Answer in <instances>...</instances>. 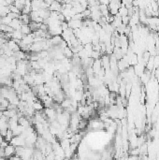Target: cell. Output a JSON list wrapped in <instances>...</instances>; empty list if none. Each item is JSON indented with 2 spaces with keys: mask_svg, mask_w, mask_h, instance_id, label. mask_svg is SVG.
<instances>
[{
  "mask_svg": "<svg viewBox=\"0 0 159 160\" xmlns=\"http://www.w3.org/2000/svg\"><path fill=\"white\" fill-rule=\"evenodd\" d=\"M9 143L16 146H25V138H23L22 135L18 136H13L11 141H9Z\"/></svg>",
  "mask_w": 159,
  "mask_h": 160,
  "instance_id": "1",
  "label": "cell"
},
{
  "mask_svg": "<svg viewBox=\"0 0 159 160\" xmlns=\"http://www.w3.org/2000/svg\"><path fill=\"white\" fill-rule=\"evenodd\" d=\"M44 113H45L46 117L48 118V120L50 122L56 119V114L57 113H56V110L55 108H53V107L46 108L45 110H44Z\"/></svg>",
  "mask_w": 159,
  "mask_h": 160,
  "instance_id": "2",
  "label": "cell"
},
{
  "mask_svg": "<svg viewBox=\"0 0 159 160\" xmlns=\"http://www.w3.org/2000/svg\"><path fill=\"white\" fill-rule=\"evenodd\" d=\"M15 153H16V147L11 143L4 148V156L6 158H11L13 155H15Z\"/></svg>",
  "mask_w": 159,
  "mask_h": 160,
  "instance_id": "3",
  "label": "cell"
},
{
  "mask_svg": "<svg viewBox=\"0 0 159 160\" xmlns=\"http://www.w3.org/2000/svg\"><path fill=\"white\" fill-rule=\"evenodd\" d=\"M67 23H69V26L72 29H78V28L80 29L83 26L82 20H73V19H71Z\"/></svg>",
  "mask_w": 159,
  "mask_h": 160,
  "instance_id": "4",
  "label": "cell"
},
{
  "mask_svg": "<svg viewBox=\"0 0 159 160\" xmlns=\"http://www.w3.org/2000/svg\"><path fill=\"white\" fill-rule=\"evenodd\" d=\"M49 11L61 12V11H62V3L56 1V0H53V2L49 7Z\"/></svg>",
  "mask_w": 159,
  "mask_h": 160,
  "instance_id": "5",
  "label": "cell"
},
{
  "mask_svg": "<svg viewBox=\"0 0 159 160\" xmlns=\"http://www.w3.org/2000/svg\"><path fill=\"white\" fill-rule=\"evenodd\" d=\"M92 69H93V71H94V74L96 75L97 73L99 72V70L102 69V64H101V60L100 58L98 59H96L94 61L93 63V66H92Z\"/></svg>",
  "mask_w": 159,
  "mask_h": 160,
  "instance_id": "6",
  "label": "cell"
},
{
  "mask_svg": "<svg viewBox=\"0 0 159 160\" xmlns=\"http://www.w3.org/2000/svg\"><path fill=\"white\" fill-rule=\"evenodd\" d=\"M8 46H9V48L11 49V50H12L13 52H18V51H20L21 50V48H20V45L18 43H17L14 39H9V40H8Z\"/></svg>",
  "mask_w": 159,
  "mask_h": 160,
  "instance_id": "7",
  "label": "cell"
},
{
  "mask_svg": "<svg viewBox=\"0 0 159 160\" xmlns=\"http://www.w3.org/2000/svg\"><path fill=\"white\" fill-rule=\"evenodd\" d=\"M22 22L21 20H20L19 18H16V19H12L11 23H9V26H11L13 30H20L22 27Z\"/></svg>",
  "mask_w": 159,
  "mask_h": 160,
  "instance_id": "8",
  "label": "cell"
},
{
  "mask_svg": "<svg viewBox=\"0 0 159 160\" xmlns=\"http://www.w3.org/2000/svg\"><path fill=\"white\" fill-rule=\"evenodd\" d=\"M63 37L61 35H56V36H53L51 37V41H52L53 46H57L62 42Z\"/></svg>",
  "mask_w": 159,
  "mask_h": 160,
  "instance_id": "9",
  "label": "cell"
},
{
  "mask_svg": "<svg viewBox=\"0 0 159 160\" xmlns=\"http://www.w3.org/2000/svg\"><path fill=\"white\" fill-rule=\"evenodd\" d=\"M99 11L101 12V14H102V16L107 17L108 15H110V11H109V7H108V5L99 4Z\"/></svg>",
  "mask_w": 159,
  "mask_h": 160,
  "instance_id": "10",
  "label": "cell"
},
{
  "mask_svg": "<svg viewBox=\"0 0 159 160\" xmlns=\"http://www.w3.org/2000/svg\"><path fill=\"white\" fill-rule=\"evenodd\" d=\"M11 34H12V39H20V40H22L23 36H25L22 33L21 29H20V30H13V31L11 32Z\"/></svg>",
  "mask_w": 159,
  "mask_h": 160,
  "instance_id": "11",
  "label": "cell"
},
{
  "mask_svg": "<svg viewBox=\"0 0 159 160\" xmlns=\"http://www.w3.org/2000/svg\"><path fill=\"white\" fill-rule=\"evenodd\" d=\"M25 127H23L22 125H17V127L14 128V129H12V133H13V136H18V135H21L23 132V130H25Z\"/></svg>",
  "mask_w": 159,
  "mask_h": 160,
  "instance_id": "12",
  "label": "cell"
},
{
  "mask_svg": "<svg viewBox=\"0 0 159 160\" xmlns=\"http://www.w3.org/2000/svg\"><path fill=\"white\" fill-rule=\"evenodd\" d=\"M19 19L21 20L23 25H29V23L31 22V20H30V17H29L28 14H23V13H21L19 16Z\"/></svg>",
  "mask_w": 159,
  "mask_h": 160,
  "instance_id": "13",
  "label": "cell"
},
{
  "mask_svg": "<svg viewBox=\"0 0 159 160\" xmlns=\"http://www.w3.org/2000/svg\"><path fill=\"white\" fill-rule=\"evenodd\" d=\"M32 107L34 108V110H35V111H43V109H44V105H43L42 102H40V101L38 99L37 101L34 102L33 105H32Z\"/></svg>",
  "mask_w": 159,
  "mask_h": 160,
  "instance_id": "14",
  "label": "cell"
},
{
  "mask_svg": "<svg viewBox=\"0 0 159 160\" xmlns=\"http://www.w3.org/2000/svg\"><path fill=\"white\" fill-rule=\"evenodd\" d=\"M63 53H64V55H65L66 57H67V58H71V57H73V54H74L71 48H69V46H67L64 48Z\"/></svg>",
  "mask_w": 159,
  "mask_h": 160,
  "instance_id": "15",
  "label": "cell"
},
{
  "mask_svg": "<svg viewBox=\"0 0 159 160\" xmlns=\"http://www.w3.org/2000/svg\"><path fill=\"white\" fill-rule=\"evenodd\" d=\"M9 11H9V6H1V7H0V17L7 16Z\"/></svg>",
  "mask_w": 159,
  "mask_h": 160,
  "instance_id": "16",
  "label": "cell"
},
{
  "mask_svg": "<svg viewBox=\"0 0 159 160\" xmlns=\"http://www.w3.org/2000/svg\"><path fill=\"white\" fill-rule=\"evenodd\" d=\"M0 30H1L3 33H8V32H12L13 28L11 26H9V25H4V23H2V25H0Z\"/></svg>",
  "mask_w": 159,
  "mask_h": 160,
  "instance_id": "17",
  "label": "cell"
},
{
  "mask_svg": "<svg viewBox=\"0 0 159 160\" xmlns=\"http://www.w3.org/2000/svg\"><path fill=\"white\" fill-rule=\"evenodd\" d=\"M118 14H119L121 17L127 16L128 15V9L126 6L121 7V8H119V9H118Z\"/></svg>",
  "mask_w": 159,
  "mask_h": 160,
  "instance_id": "18",
  "label": "cell"
},
{
  "mask_svg": "<svg viewBox=\"0 0 159 160\" xmlns=\"http://www.w3.org/2000/svg\"><path fill=\"white\" fill-rule=\"evenodd\" d=\"M21 31H22V33L23 34V35H28V34L32 33L31 28H30L29 25H22Z\"/></svg>",
  "mask_w": 159,
  "mask_h": 160,
  "instance_id": "19",
  "label": "cell"
},
{
  "mask_svg": "<svg viewBox=\"0 0 159 160\" xmlns=\"http://www.w3.org/2000/svg\"><path fill=\"white\" fill-rule=\"evenodd\" d=\"M9 11L11 12H14V13H18V14H21V11L17 8V7L14 4H11V5H9Z\"/></svg>",
  "mask_w": 159,
  "mask_h": 160,
  "instance_id": "20",
  "label": "cell"
},
{
  "mask_svg": "<svg viewBox=\"0 0 159 160\" xmlns=\"http://www.w3.org/2000/svg\"><path fill=\"white\" fill-rule=\"evenodd\" d=\"M1 21H2V23H4V25H9L11 23L12 19L11 18V17H9L8 15L7 16H4V17H1Z\"/></svg>",
  "mask_w": 159,
  "mask_h": 160,
  "instance_id": "21",
  "label": "cell"
},
{
  "mask_svg": "<svg viewBox=\"0 0 159 160\" xmlns=\"http://www.w3.org/2000/svg\"><path fill=\"white\" fill-rule=\"evenodd\" d=\"M13 138V133H12V130L11 129H8V132H7V135H6V137H5V139L7 141H11V139Z\"/></svg>",
  "mask_w": 159,
  "mask_h": 160,
  "instance_id": "22",
  "label": "cell"
},
{
  "mask_svg": "<svg viewBox=\"0 0 159 160\" xmlns=\"http://www.w3.org/2000/svg\"><path fill=\"white\" fill-rule=\"evenodd\" d=\"M129 21H130V16H123L122 17V23H124V25H129Z\"/></svg>",
  "mask_w": 159,
  "mask_h": 160,
  "instance_id": "23",
  "label": "cell"
},
{
  "mask_svg": "<svg viewBox=\"0 0 159 160\" xmlns=\"http://www.w3.org/2000/svg\"><path fill=\"white\" fill-rule=\"evenodd\" d=\"M8 16L11 17V19H16V18H19L20 14H18V13H14V12L9 11V12L8 13Z\"/></svg>",
  "mask_w": 159,
  "mask_h": 160,
  "instance_id": "24",
  "label": "cell"
},
{
  "mask_svg": "<svg viewBox=\"0 0 159 160\" xmlns=\"http://www.w3.org/2000/svg\"><path fill=\"white\" fill-rule=\"evenodd\" d=\"M61 27H62V30L64 31V30H66V29H67L69 28V23H67V21H64V22H62L61 23Z\"/></svg>",
  "mask_w": 159,
  "mask_h": 160,
  "instance_id": "25",
  "label": "cell"
},
{
  "mask_svg": "<svg viewBox=\"0 0 159 160\" xmlns=\"http://www.w3.org/2000/svg\"><path fill=\"white\" fill-rule=\"evenodd\" d=\"M100 4H105V5H109L110 4V0H98Z\"/></svg>",
  "mask_w": 159,
  "mask_h": 160,
  "instance_id": "26",
  "label": "cell"
},
{
  "mask_svg": "<svg viewBox=\"0 0 159 160\" xmlns=\"http://www.w3.org/2000/svg\"><path fill=\"white\" fill-rule=\"evenodd\" d=\"M155 1H156V3H157L158 6H159V0H155Z\"/></svg>",
  "mask_w": 159,
  "mask_h": 160,
  "instance_id": "27",
  "label": "cell"
},
{
  "mask_svg": "<svg viewBox=\"0 0 159 160\" xmlns=\"http://www.w3.org/2000/svg\"><path fill=\"white\" fill-rule=\"evenodd\" d=\"M0 55H1V54H0Z\"/></svg>",
  "mask_w": 159,
  "mask_h": 160,
  "instance_id": "28",
  "label": "cell"
},
{
  "mask_svg": "<svg viewBox=\"0 0 159 160\" xmlns=\"http://www.w3.org/2000/svg\"><path fill=\"white\" fill-rule=\"evenodd\" d=\"M158 92H159V91H158Z\"/></svg>",
  "mask_w": 159,
  "mask_h": 160,
  "instance_id": "29",
  "label": "cell"
}]
</instances>
